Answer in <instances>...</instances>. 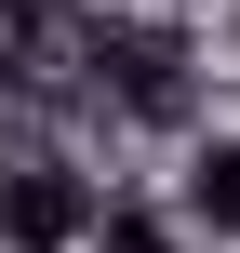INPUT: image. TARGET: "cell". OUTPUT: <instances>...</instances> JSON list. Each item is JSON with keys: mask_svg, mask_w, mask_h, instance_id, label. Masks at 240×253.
<instances>
[{"mask_svg": "<svg viewBox=\"0 0 240 253\" xmlns=\"http://www.w3.org/2000/svg\"><path fill=\"white\" fill-rule=\"evenodd\" d=\"M174 213H187V240H227L240 253V133H200V147H187Z\"/></svg>", "mask_w": 240, "mask_h": 253, "instance_id": "7a4b0ae2", "label": "cell"}, {"mask_svg": "<svg viewBox=\"0 0 240 253\" xmlns=\"http://www.w3.org/2000/svg\"><path fill=\"white\" fill-rule=\"evenodd\" d=\"M94 213H107V187L80 160H13L0 173V253H94Z\"/></svg>", "mask_w": 240, "mask_h": 253, "instance_id": "6da1fadb", "label": "cell"}, {"mask_svg": "<svg viewBox=\"0 0 240 253\" xmlns=\"http://www.w3.org/2000/svg\"><path fill=\"white\" fill-rule=\"evenodd\" d=\"M94 253H200V240H187V213H174V200H120V187H107Z\"/></svg>", "mask_w": 240, "mask_h": 253, "instance_id": "3957f363", "label": "cell"}]
</instances>
